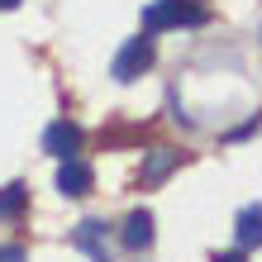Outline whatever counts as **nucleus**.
<instances>
[{"label": "nucleus", "mask_w": 262, "mask_h": 262, "mask_svg": "<svg viewBox=\"0 0 262 262\" xmlns=\"http://www.w3.org/2000/svg\"><path fill=\"white\" fill-rule=\"evenodd\" d=\"M24 205H29V186L24 181H10V186L0 191V220H19Z\"/></svg>", "instance_id": "nucleus-9"}, {"label": "nucleus", "mask_w": 262, "mask_h": 262, "mask_svg": "<svg viewBox=\"0 0 262 262\" xmlns=\"http://www.w3.org/2000/svg\"><path fill=\"white\" fill-rule=\"evenodd\" d=\"M91 186H96V172H91L81 158L57 162V191L62 195H91Z\"/></svg>", "instance_id": "nucleus-6"}, {"label": "nucleus", "mask_w": 262, "mask_h": 262, "mask_svg": "<svg viewBox=\"0 0 262 262\" xmlns=\"http://www.w3.org/2000/svg\"><path fill=\"white\" fill-rule=\"evenodd\" d=\"M0 262H29V253L19 243H5V248H0Z\"/></svg>", "instance_id": "nucleus-10"}, {"label": "nucleus", "mask_w": 262, "mask_h": 262, "mask_svg": "<svg viewBox=\"0 0 262 262\" xmlns=\"http://www.w3.org/2000/svg\"><path fill=\"white\" fill-rule=\"evenodd\" d=\"M119 243H124V248H148L152 243V214L148 210H134L129 220H124V229H119Z\"/></svg>", "instance_id": "nucleus-7"}, {"label": "nucleus", "mask_w": 262, "mask_h": 262, "mask_svg": "<svg viewBox=\"0 0 262 262\" xmlns=\"http://www.w3.org/2000/svg\"><path fill=\"white\" fill-rule=\"evenodd\" d=\"M214 262H243V253H220Z\"/></svg>", "instance_id": "nucleus-11"}, {"label": "nucleus", "mask_w": 262, "mask_h": 262, "mask_svg": "<svg viewBox=\"0 0 262 262\" xmlns=\"http://www.w3.org/2000/svg\"><path fill=\"white\" fill-rule=\"evenodd\" d=\"M152 62H158V48H152V38H148V34H138V38H129L124 48L115 53V62H110V76L129 86V81H138V76H143Z\"/></svg>", "instance_id": "nucleus-2"}, {"label": "nucleus", "mask_w": 262, "mask_h": 262, "mask_svg": "<svg viewBox=\"0 0 262 262\" xmlns=\"http://www.w3.org/2000/svg\"><path fill=\"white\" fill-rule=\"evenodd\" d=\"M234 238H238V248H262V205L238 210V220H234Z\"/></svg>", "instance_id": "nucleus-8"}, {"label": "nucleus", "mask_w": 262, "mask_h": 262, "mask_svg": "<svg viewBox=\"0 0 262 262\" xmlns=\"http://www.w3.org/2000/svg\"><path fill=\"white\" fill-rule=\"evenodd\" d=\"M43 152H53L57 162H67L81 152V124H72V119H57V124L43 129Z\"/></svg>", "instance_id": "nucleus-4"}, {"label": "nucleus", "mask_w": 262, "mask_h": 262, "mask_svg": "<svg viewBox=\"0 0 262 262\" xmlns=\"http://www.w3.org/2000/svg\"><path fill=\"white\" fill-rule=\"evenodd\" d=\"M14 5H19V0H0V10H14Z\"/></svg>", "instance_id": "nucleus-12"}, {"label": "nucleus", "mask_w": 262, "mask_h": 262, "mask_svg": "<svg viewBox=\"0 0 262 262\" xmlns=\"http://www.w3.org/2000/svg\"><path fill=\"white\" fill-rule=\"evenodd\" d=\"M181 24H205V10L191 0H152L143 10V34H162V29H181Z\"/></svg>", "instance_id": "nucleus-1"}, {"label": "nucleus", "mask_w": 262, "mask_h": 262, "mask_svg": "<svg viewBox=\"0 0 262 262\" xmlns=\"http://www.w3.org/2000/svg\"><path fill=\"white\" fill-rule=\"evenodd\" d=\"M177 167H181V152H177V148H152V152H143L138 181H143V186H162V181L172 177Z\"/></svg>", "instance_id": "nucleus-5"}, {"label": "nucleus", "mask_w": 262, "mask_h": 262, "mask_svg": "<svg viewBox=\"0 0 262 262\" xmlns=\"http://www.w3.org/2000/svg\"><path fill=\"white\" fill-rule=\"evenodd\" d=\"M72 243L91 262H115V253H110V224H105V220H81L72 229Z\"/></svg>", "instance_id": "nucleus-3"}]
</instances>
